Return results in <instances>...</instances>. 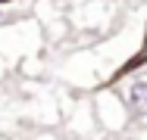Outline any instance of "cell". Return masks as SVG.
I'll list each match as a JSON object with an SVG mask.
<instances>
[{
	"instance_id": "7a4b0ae2",
	"label": "cell",
	"mask_w": 147,
	"mask_h": 140,
	"mask_svg": "<svg viewBox=\"0 0 147 140\" xmlns=\"http://www.w3.org/2000/svg\"><path fill=\"white\" fill-rule=\"evenodd\" d=\"M0 3H9V0H0Z\"/></svg>"
},
{
	"instance_id": "6da1fadb",
	"label": "cell",
	"mask_w": 147,
	"mask_h": 140,
	"mask_svg": "<svg viewBox=\"0 0 147 140\" xmlns=\"http://www.w3.org/2000/svg\"><path fill=\"white\" fill-rule=\"evenodd\" d=\"M125 103H128V112L135 118H147V78H135L128 84Z\"/></svg>"
}]
</instances>
